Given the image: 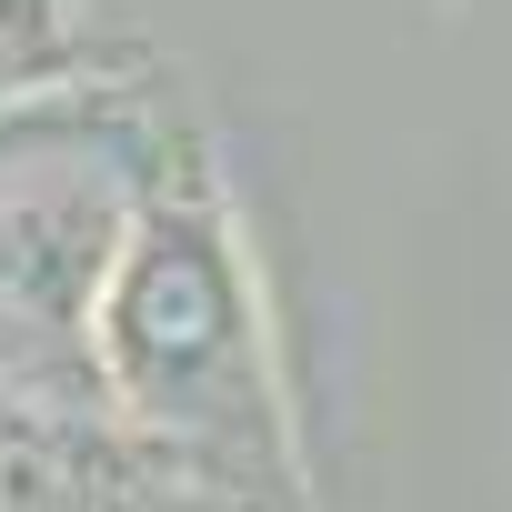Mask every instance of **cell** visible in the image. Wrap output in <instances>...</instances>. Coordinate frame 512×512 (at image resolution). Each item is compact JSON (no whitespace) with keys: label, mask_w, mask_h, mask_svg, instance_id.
<instances>
[{"label":"cell","mask_w":512,"mask_h":512,"mask_svg":"<svg viewBox=\"0 0 512 512\" xmlns=\"http://www.w3.org/2000/svg\"><path fill=\"white\" fill-rule=\"evenodd\" d=\"M91 372L141 432L201 452L221 482L251 492L272 472L282 402H272L262 302H251V272L231 251V221L201 191H161L131 211L121 262L91 312Z\"/></svg>","instance_id":"cell-1"},{"label":"cell","mask_w":512,"mask_h":512,"mask_svg":"<svg viewBox=\"0 0 512 512\" xmlns=\"http://www.w3.org/2000/svg\"><path fill=\"white\" fill-rule=\"evenodd\" d=\"M71 11L61 0H0V91H41L71 71Z\"/></svg>","instance_id":"cell-2"}]
</instances>
